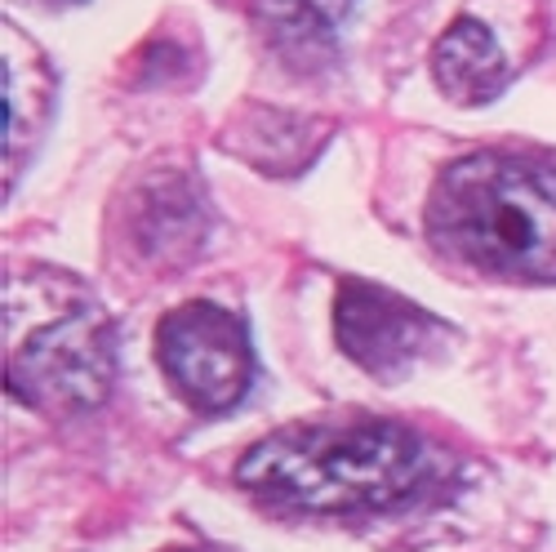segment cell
Here are the masks:
<instances>
[{"label": "cell", "instance_id": "obj_3", "mask_svg": "<svg viewBox=\"0 0 556 552\" xmlns=\"http://www.w3.org/2000/svg\"><path fill=\"white\" fill-rule=\"evenodd\" d=\"M116 379L112 321L99 308H76L40 326L10 361V388L36 410H89L108 397Z\"/></svg>", "mask_w": 556, "mask_h": 552}, {"label": "cell", "instance_id": "obj_1", "mask_svg": "<svg viewBox=\"0 0 556 552\" xmlns=\"http://www.w3.org/2000/svg\"><path fill=\"white\" fill-rule=\"evenodd\" d=\"M428 237L477 272L556 281V170L507 152L454 161L432 188Z\"/></svg>", "mask_w": 556, "mask_h": 552}, {"label": "cell", "instance_id": "obj_5", "mask_svg": "<svg viewBox=\"0 0 556 552\" xmlns=\"http://www.w3.org/2000/svg\"><path fill=\"white\" fill-rule=\"evenodd\" d=\"M437 335V321L414 308L409 299L369 286V281H343L334 299V339L339 348L361 365V371L396 379L405 365L424 352V343Z\"/></svg>", "mask_w": 556, "mask_h": 552}, {"label": "cell", "instance_id": "obj_2", "mask_svg": "<svg viewBox=\"0 0 556 552\" xmlns=\"http://www.w3.org/2000/svg\"><path fill=\"white\" fill-rule=\"evenodd\" d=\"M428 473L424 441L401 424H307L250 446L237 481L307 513L388 509Z\"/></svg>", "mask_w": 556, "mask_h": 552}, {"label": "cell", "instance_id": "obj_7", "mask_svg": "<svg viewBox=\"0 0 556 552\" xmlns=\"http://www.w3.org/2000/svg\"><path fill=\"white\" fill-rule=\"evenodd\" d=\"M352 10V0H263V18L276 45L290 54H307L316 45H330L339 18Z\"/></svg>", "mask_w": 556, "mask_h": 552}, {"label": "cell", "instance_id": "obj_4", "mask_svg": "<svg viewBox=\"0 0 556 552\" xmlns=\"http://www.w3.org/2000/svg\"><path fill=\"white\" fill-rule=\"evenodd\" d=\"M156 361L174 392L201 414L241 405L254 384V348L241 316L218 303H182L156 326Z\"/></svg>", "mask_w": 556, "mask_h": 552}, {"label": "cell", "instance_id": "obj_6", "mask_svg": "<svg viewBox=\"0 0 556 552\" xmlns=\"http://www.w3.org/2000/svg\"><path fill=\"white\" fill-rule=\"evenodd\" d=\"M432 72L441 95L458 108H485L513 85V67H507L494 32L472 14H458L445 27L432 50Z\"/></svg>", "mask_w": 556, "mask_h": 552}, {"label": "cell", "instance_id": "obj_8", "mask_svg": "<svg viewBox=\"0 0 556 552\" xmlns=\"http://www.w3.org/2000/svg\"><path fill=\"white\" fill-rule=\"evenodd\" d=\"M174 552H192V548H174Z\"/></svg>", "mask_w": 556, "mask_h": 552}]
</instances>
